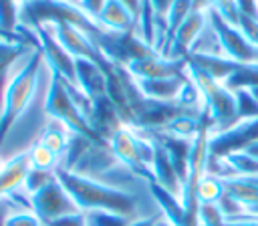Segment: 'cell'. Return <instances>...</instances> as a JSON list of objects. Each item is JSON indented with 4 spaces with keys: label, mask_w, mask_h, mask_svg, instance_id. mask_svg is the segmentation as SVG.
<instances>
[{
    "label": "cell",
    "mask_w": 258,
    "mask_h": 226,
    "mask_svg": "<svg viewBox=\"0 0 258 226\" xmlns=\"http://www.w3.org/2000/svg\"><path fill=\"white\" fill-rule=\"evenodd\" d=\"M56 178L81 212H113L127 218L137 216L139 200L131 190L123 186H115L64 167L56 170Z\"/></svg>",
    "instance_id": "6da1fadb"
},
{
    "label": "cell",
    "mask_w": 258,
    "mask_h": 226,
    "mask_svg": "<svg viewBox=\"0 0 258 226\" xmlns=\"http://www.w3.org/2000/svg\"><path fill=\"white\" fill-rule=\"evenodd\" d=\"M210 4H212V10H216L222 18H226L228 22L238 26L240 12H238V6H236V0H210Z\"/></svg>",
    "instance_id": "4dcf8cb0"
},
{
    "label": "cell",
    "mask_w": 258,
    "mask_h": 226,
    "mask_svg": "<svg viewBox=\"0 0 258 226\" xmlns=\"http://www.w3.org/2000/svg\"><path fill=\"white\" fill-rule=\"evenodd\" d=\"M151 174H153L155 184H159L161 188H165L167 192H171L175 196L181 194V178L177 176L173 163L169 161L165 149L157 143V139H155V157H153V163H151Z\"/></svg>",
    "instance_id": "ac0fdd59"
},
{
    "label": "cell",
    "mask_w": 258,
    "mask_h": 226,
    "mask_svg": "<svg viewBox=\"0 0 258 226\" xmlns=\"http://www.w3.org/2000/svg\"><path fill=\"white\" fill-rule=\"evenodd\" d=\"M125 71L135 81H153V79H173L185 77V59H169L163 54H151L137 59L125 67Z\"/></svg>",
    "instance_id": "30bf717a"
},
{
    "label": "cell",
    "mask_w": 258,
    "mask_h": 226,
    "mask_svg": "<svg viewBox=\"0 0 258 226\" xmlns=\"http://www.w3.org/2000/svg\"><path fill=\"white\" fill-rule=\"evenodd\" d=\"M89 226H127L131 218L113 212H85Z\"/></svg>",
    "instance_id": "f1b7e54d"
},
{
    "label": "cell",
    "mask_w": 258,
    "mask_h": 226,
    "mask_svg": "<svg viewBox=\"0 0 258 226\" xmlns=\"http://www.w3.org/2000/svg\"><path fill=\"white\" fill-rule=\"evenodd\" d=\"M208 12L210 10H204V8H196L187 18L185 22L177 28L165 56L169 59H187V54L191 52L196 40L200 38V34L204 32V28L208 26Z\"/></svg>",
    "instance_id": "8fae6325"
},
{
    "label": "cell",
    "mask_w": 258,
    "mask_h": 226,
    "mask_svg": "<svg viewBox=\"0 0 258 226\" xmlns=\"http://www.w3.org/2000/svg\"><path fill=\"white\" fill-rule=\"evenodd\" d=\"M77 83L79 89L89 97L97 99L107 95V75L105 69L93 61L77 59Z\"/></svg>",
    "instance_id": "5bb4252c"
},
{
    "label": "cell",
    "mask_w": 258,
    "mask_h": 226,
    "mask_svg": "<svg viewBox=\"0 0 258 226\" xmlns=\"http://www.w3.org/2000/svg\"><path fill=\"white\" fill-rule=\"evenodd\" d=\"M234 95H236L238 121L240 119H256L258 117V101L252 97V93L248 89H240V91H234Z\"/></svg>",
    "instance_id": "d4e9b609"
},
{
    "label": "cell",
    "mask_w": 258,
    "mask_h": 226,
    "mask_svg": "<svg viewBox=\"0 0 258 226\" xmlns=\"http://www.w3.org/2000/svg\"><path fill=\"white\" fill-rule=\"evenodd\" d=\"M238 28L242 30V34H244L254 46H258V20H256V18L240 16V20H238Z\"/></svg>",
    "instance_id": "1f68e13d"
},
{
    "label": "cell",
    "mask_w": 258,
    "mask_h": 226,
    "mask_svg": "<svg viewBox=\"0 0 258 226\" xmlns=\"http://www.w3.org/2000/svg\"><path fill=\"white\" fill-rule=\"evenodd\" d=\"M224 194H226L224 180L214 174H206L200 184V192H198L200 204H218L224 198Z\"/></svg>",
    "instance_id": "cb8c5ba5"
},
{
    "label": "cell",
    "mask_w": 258,
    "mask_h": 226,
    "mask_svg": "<svg viewBox=\"0 0 258 226\" xmlns=\"http://www.w3.org/2000/svg\"><path fill=\"white\" fill-rule=\"evenodd\" d=\"M155 226H173V224H171V222H167V220H165V218H163V216L159 214V218H157V222H155Z\"/></svg>",
    "instance_id": "ab89813d"
},
{
    "label": "cell",
    "mask_w": 258,
    "mask_h": 226,
    "mask_svg": "<svg viewBox=\"0 0 258 226\" xmlns=\"http://www.w3.org/2000/svg\"><path fill=\"white\" fill-rule=\"evenodd\" d=\"M208 18H210L214 32L218 34L220 48H222L224 56H228L240 65H258V46H254L236 24L222 18L216 10H210Z\"/></svg>",
    "instance_id": "8992f818"
},
{
    "label": "cell",
    "mask_w": 258,
    "mask_h": 226,
    "mask_svg": "<svg viewBox=\"0 0 258 226\" xmlns=\"http://www.w3.org/2000/svg\"><path fill=\"white\" fill-rule=\"evenodd\" d=\"M42 69H44L42 52L40 48H34L28 56H24V61L10 77L0 107V143L6 139L14 123L22 117V113L28 109L30 101L34 99Z\"/></svg>",
    "instance_id": "7a4b0ae2"
},
{
    "label": "cell",
    "mask_w": 258,
    "mask_h": 226,
    "mask_svg": "<svg viewBox=\"0 0 258 226\" xmlns=\"http://www.w3.org/2000/svg\"><path fill=\"white\" fill-rule=\"evenodd\" d=\"M56 180V172H42V170H32L28 172L26 180H24V186H22V192L26 196H32L34 192L42 190L44 186H48L50 182Z\"/></svg>",
    "instance_id": "484cf974"
},
{
    "label": "cell",
    "mask_w": 258,
    "mask_h": 226,
    "mask_svg": "<svg viewBox=\"0 0 258 226\" xmlns=\"http://www.w3.org/2000/svg\"><path fill=\"white\" fill-rule=\"evenodd\" d=\"M0 28L16 34L18 28V4L14 0H0Z\"/></svg>",
    "instance_id": "4316f807"
},
{
    "label": "cell",
    "mask_w": 258,
    "mask_h": 226,
    "mask_svg": "<svg viewBox=\"0 0 258 226\" xmlns=\"http://www.w3.org/2000/svg\"><path fill=\"white\" fill-rule=\"evenodd\" d=\"M107 0H79V6L91 16V18H97V14L101 12V8L105 6Z\"/></svg>",
    "instance_id": "d590c367"
},
{
    "label": "cell",
    "mask_w": 258,
    "mask_h": 226,
    "mask_svg": "<svg viewBox=\"0 0 258 226\" xmlns=\"http://www.w3.org/2000/svg\"><path fill=\"white\" fill-rule=\"evenodd\" d=\"M46 30H50L54 34V38L64 46V50L69 54H73L75 59H85V61H93L97 65H101L103 69H107L111 63L105 59V54L101 52V48L97 46L93 34H89L87 30L73 26V24H48L44 26Z\"/></svg>",
    "instance_id": "9c48e42d"
},
{
    "label": "cell",
    "mask_w": 258,
    "mask_h": 226,
    "mask_svg": "<svg viewBox=\"0 0 258 226\" xmlns=\"http://www.w3.org/2000/svg\"><path fill=\"white\" fill-rule=\"evenodd\" d=\"M32 32H34L36 44L42 52L46 71L50 75L60 77L64 83H69L73 87H79V83H77V59L73 54H69L64 50V46L54 38V34L50 30H46L44 26H38Z\"/></svg>",
    "instance_id": "ba28073f"
},
{
    "label": "cell",
    "mask_w": 258,
    "mask_h": 226,
    "mask_svg": "<svg viewBox=\"0 0 258 226\" xmlns=\"http://www.w3.org/2000/svg\"><path fill=\"white\" fill-rule=\"evenodd\" d=\"M60 22L79 26L89 34H93V38L105 32L95 18H91L79 4H73L69 0H34L18 6V24L24 28L34 30L38 26L60 24Z\"/></svg>",
    "instance_id": "3957f363"
},
{
    "label": "cell",
    "mask_w": 258,
    "mask_h": 226,
    "mask_svg": "<svg viewBox=\"0 0 258 226\" xmlns=\"http://www.w3.org/2000/svg\"><path fill=\"white\" fill-rule=\"evenodd\" d=\"M187 61L194 63L198 69H202L206 75H210L214 81H218L222 85L240 69V63H236L224 54H189Z\"/></svg>",
    "instance_id": "e0dca14e"
},
{
    "label": "cell",
    "mask_w": 258,
    "mask_h": 226,
    "mask_svg": "<svg viewBox=\"0 0 258 226\" xmlns=\"http://www.w3.org/2000/svg\"><path fill=\"white\" fill-rule=\"evenodd\" d=\"M22 206H18L12 198H0V226H4V222H6V218L14 212V210H20ZM30 210V208H28Z\"/></svg>",
    "instance_id": "e575fe53"
},
{
    "label": "cell",
    "mask_w": 258,
    "mask_h": 226,
    "mask_svg": "<svg viewBox=\"0 0 258 226\" xmlns=\"http://www.w3.org/2000/svg\"><path fill=\"white\" fill-rule=\"evenodd\" d=\"M4 226H44V224L40 222V218H38L32 210L20 208V210H14V212L6 218Z\"/></svg>",
    "instance_id": "f546056e"
},
{
    "label": "cell",
    "mask_w": 258,
    "mask_h": 226,
    "mask_svg": "<svg viewBox=\"0 0 258 226\" xmlns=\"http://www.w3.org/2000/svg\"><path fill=\"white\" fill-rule=\"evenodd\" d=\"M149 192H151V198L155 200V204L159 206L161 216H163L167 222H171L173 226H183L185 210H183V204H181L179 196L167 192L165 188H161V186L155 184V182L149 184Z\"/></svg>",
    "instance_id": "d6986e66"
},
{
    "label": "cell",
    "mask_w": 258,
    "mask_h": 226,
    "mask_svg": "<svg viewBox=\"0 0 258 226\" xmlns=\"http://www.w3.org/2000/svg\"><path fill=\"white\" fill-rule=\"evenodd\" d=\"M30 200V210L40 218V222L44 226H48L50 222L81 212L77 208V204L73 202V198L69 196V192L64 190V186L58 182V178L54 182H50L48 186H44L42 190L34 192L32 196H28Z\"/></svg>",
    "instance_id": "52a82bcc"
},
{
    "label": "cell",
    "mask_w": 258,
    "mask_h": 226,
    "mask_svg": "<svg viewBox=\"0 0 258 226\" xmlns=\"http://www.w3.org/2000/svg\"><path fill=\"white\" fill-rule=\"evenodd\" d=\"M18 6H22V4H28V2H34V0H14Z\"/></svg>",
    "instance_id": "60d3db41"
},
{
    "label": "cell",
    "mask_w": 258,
    "mask_h": 226,
    "mask_svg": "<svg viewBox=\"0 0 258 226\" xmlns=\"http://www.w3.org/2000/svg\"><path fill=\"white\" fill-rule=\"evenodd\" d=\"M224 161L228 163L232 176H242V178H258V159L252 157L248 151L238 149L228 155H224Z\"/></svg>",
    "instance_id": "603a6c76"
},
{
    "label": "cell",
    "mask_w": 258,
    "mask_h": 226,
    "mask_svg": "<svg viewBox=\"0 0 258 226\" xmlns=\"http://www.w3.org/2000/svg\"><path fill=\"white\" fill-rule=\"evenodd\" d=\"M228 226H258V216H240V218H234V220H228Z\"/></svg>",
    "instance_id": "8d00e7d4"
},
{
    "label": "cell",
    "mask_w": 258,
    "mask_h": 226,
    "mask_svg": "<svg viewBox=\"0 0 258 226\" xmlns=\"http://www.w3.org/2000/svg\"><path fill=\"white\" fill-rule=\"evenodd\" d=\"M244 151H248L252 157H256V159H258V141H252V143H250V145H248Z\"/></svg>",
    "instance_id": "f35d334b"
},
{
    "label": "cell",
    "mask_w": 258,
    "mask_h": 226,
    "mask_svg": "<svg viewBox=\"0 0 258 226\" xmlns=\"http://www.w3.org/2000/svg\"><path fill=\"white\" fill-rule=\"evenodd\" d=\"M28 172H30V159L26 149L8 157L0 172V198H10L16 192H20Z\"/></svg>",
    "instance_id": "4fadbf2b"
},
{
    "label": "cell",
    "mask_w": 258,
    "mask_h": 226,
    "mask_svg": "<svg viewBox=\"0 0 258 226\" xmlns=\"http://www.w3.org/2000/svg\"><path fill=\"white\" fill-rule=\"evenodd\" d=\"M48 226H89V222H87V214L85 212H75V214L62 216V218L50 222Z\"/></svg>",
    "instance_id": "d6a6232c"
},
{
    "label": "cell",
    "mask_w": 258,
    "mask_h": 226,
    "mask_svg": "<svg viewBox=\"0 0 258 226\" xmlns=\"http://www.w3.org/2000/svg\"><path fill=\"white\" fill-rule=\"evenodd\" d=\"M69 2H73V4H79V0H69Z\"/></svg>",
    "instance_id": "7bdbcfd3"
},
{
    "label": "cell",
    "mask_w": 258,
    "mask_h": 226,
    "mask_svg": "<svg viewBox=\"0 0 258 226\" xmlns=\"http://www.w3.org/2000/svg\"><path fill=\"white\" fill-rule=\"evenodd\" d=\"M109 149L115 155V159L129 170L133 176L145 180L147 184L153 182V174H151V163L155 157V139L145 133L139 131L131 125H121L113 131V135L109 137Z\"/></svg>",
    "instance_id": "277c9868"
},
{
    "label": "cell",
    "mask_w": 258,
    "mask_h": 226,
    "mask_svg": "<svg viewBox=\"0 0 258 226\" xmlns=\"http://www.w3.org/2000/svg\"><path fill=\"white\" fill-rule=\"evenodd\" d=\"M236 6H238L240 16L258 20V0H236Z\"/></svg>",
    "instance_id": "836d02e7"
},
{
    "label": "cell",
    "mask_w": 258,
    "mask_h": 226,
    "mask_svg": "<svg viewBox=\"0 0 258 226\" xmlns=\"http://www.w3.org/2000/svg\"><path fill=\"white\" fill-rule=\"evenodd\" d=\"M4 161H6V159H2V157H0V172H2V167H4Z\"/></svg>",
    "instance_id": "b9f144b4"
},
{
    "label": "cell",
    "mask_w": 258,
    "mask_h": 226,
    "mask_svg": "<svg viewBox=\"0 0 258 226\" xmlns=\"http://www.w3.org/2000/svg\"><path fill=\"white\" fill-rule=\"evenodd\" d=\"M44 113L48 119L62 123L73 135L87 137L95 143H107L93 131L87 115L75 101L69 83H64L60 77L50 75V73H48V85H46V95H44Z\"/></svg>",
    "instance_id": "5b68a950"
},
{
    "label": "cell",
    "mask_w": 258,
    "mask_h": 226,
    "mask_svg": "<svg viewBox=\"0 0 258 226\" xmlns=\"http://www.w3.org/2000/svg\"><path fill=\"white\" fill-rule=\"evenodd\" d=\"M28 159L32 170H42V172H56L60 167V157L50 151L40 139H36L28 149Z\"/></svg>",
    "instance_id": "7402d4cb"
},
{
    "label": "cell",
    "mask_w": 258,
    "mask_h": 226,
    "mask_svg": "<svg viewBox=\"0 0 258 226\" xmlns=\"http://www.w3.org/2000/svg\"><path fill=\"white\" fill-rule=\"evenodd\" d=\"M198 8V0H175L165 16V38H163V48H161V54L165 56L177 28L185 22V18Z\"/></svg>",
    "instance_id": "ffe728a7"
},
{
    "label": "cell",
    "mask_w": 258,
    "mask_h": 226,
    "mask_svg": "<svg viewBox=\"0 0 258 226\" xmlns=\"http://www.w3.org/2000/svg\"><path fill=\"white\" fill-rule=\"evenodd\" d=\"M95 20L107 32H131L137 26V16L121 0H107Z\"/></svg>",
    "instance_id": "7c38bea8"
},
{
    "label": "cell",
    "mask_w": 258,
    "mask_h": 226,
    "mask_svg": "<svg viewBox=\"0 0 258 226\" xmlns=\"http://www.w3.org/2000/svg\"><path fill=\"white\" fill-rule=\"evenodd\" d=\"M143 97L159 103H177L187 77H173V79H153V81H135Z\"/></svg>",
    "instance_id": "2e32d148"
},
{
    "label": "cell",
    "mask_w": 258,
    "mask_h": 226,
    "mask_svg": "<svg viewBox=\"0 0 258 226\" xmlns=\"http://www.w3.org/2000/svg\"><path fill=\"white\" fill-rule=\"evenodd\" d=\"M38 139H40L50 151H54V153L60 157V161H62V157H64V153L69 151V145H71V141H73V133H71L62 123H58V121H54V119H48Z\"/></svg>",
    "instance_id": "44dd1931"
},
{
    "label": "cell",
    "mask_w": 258,
    "mask_h": 226,
    "mask_svg": "<svg viewBox=\"0 0 258 226\" xmlns=\"http://www.w3.org/2000/svg\"><path fill=\"white\" fill-rule=\"evenodd\" d=\"M159 216H135L131 218V222L127 226H155Z\"/></svg>",
    "instance_id": "74e56055"
},
{
    "label": "cell",
    "mask_w": 258,
    "mask_h": 226,
    "mask_svg": "<svg viewBox=\"0 0 258 226\" xmlns=\"http://www.w3.org/2000/svg\"><path fill=\"white\" fill-rule=\"evenodd\" d=\"M222 180L226 194L244 208V214H252L254 210H258V178L228 176Z\"/></svg>",
    "instance_id": "9a60e30c"
},
{
    "label": "cell",
    "mask_w": 258,
    "mask_h": 226,
    "mask_svg": "<svg viewBox=\"0 0 258 226\" xmlns=\"http://www.w3.org/2000/svg\"><path fill=\"white\" fill-rule=\"evenodd\" d=\"M198 220L200 226H228V218L222 214L218 204H200Z\"/></svg>",
    "instance_id": "83f0119b"
}]
</instances>
